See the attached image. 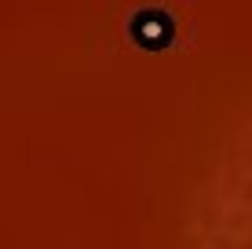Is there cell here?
Here are the masks:
<instances>
[]
</instances>
